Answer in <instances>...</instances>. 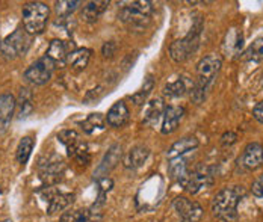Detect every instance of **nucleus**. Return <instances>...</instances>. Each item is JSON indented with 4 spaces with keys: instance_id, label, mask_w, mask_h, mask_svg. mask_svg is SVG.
Instances as JSON below:
<instances>
[{
    "instance_id": "nucleus-6",
    "label": "nucleus",
    "mask_w": 263,
    "mask_h": 222,
    "mask_svg": "<svg viewBox=\"0 0 263 222\" xmlns=\"http://www.w3.org/2000/svg\"><path fill=\"white\" fill-rule=\"evenodd\" d=\"M200 32L201 26L191 29V32L184 36L183 39H177L170 46V56L176 62H183L192 55L200 44Z\"/></svg>"
},
{
    "instance_id": "nucleus-1",
    "label": "nucleus",
    "mask_w": 263,
    "mask_h": 222,
    "mask_svg": "<svg viewBox=\"0 0 263 222\" xmlns=\"http://www.w3.org/2000/svg\"><path fill=\"white\" fill-rule=\"evenodd\" d=\"M222 67V59L216 55L204 56L197 64V80L191 89V98L198 105L206 98V92L209 91L219 70Z\"/></svg>"
},
{
    "instance_id": "nucleus-36",
    "label": "nucleus",
    "mask_w": 263,
    "mask_h": 222,
    "mask_svg": "<svg viewBox=\"0 0 263 222\" xmlns=\"http://www.w3.org/2000/svg\"><path fill=\"white\" fill-rule=\"evenodd\" d=\"M253 115H254V118L259 121V123H262L263 124V100L260 103H257L256 106H254V109H253Z\"/></svg>"
},
{
    "instance_id": "nucleus-18",
    "label": "nucleus",
    "mask_w": 263,
    "mask_h": 222,
    "mask_svg": "<svg viewBox=\"0 0 263 222\" xmlns=\"http://www.w3.org/2000/svg\"><path fill=\"white\" fill-rule=\"evenodd\" d=\"M68 55H70V46L62 39H52L49 44V49L46 52V56L49 59H52L54 65H58V64L64 65L67 62Z\"/></svg>"
},
{
    "instance_id": "nucleus-10",
    "label": "nucleus",
    "mask_w": 263,
    "mask_h": 222,
    "mask_svg": "<svg viewBox=\"0 0 263 222\" xmlns=\"http://www.w3.org/2000/svg\"><path fill=\"white\" fill-rule=\"evenodd\" d=\"M173 207L182 222H198L203 218V207L186 196H177L173 201Z\"/></svg>"
},
{
    "instance_id": "nucleus-21",
    "label": "nucleus",
    "mask_w": 263,
    "mask_h": 222,
    "mask_svg": "<svg viewBox=\"0 0 263 222\" xmlns=\"http://www.w3.org/2000/svg\"><path fill=\"white\" fill-rule=\"evenodd\" d=\"M109 6V2H88L82 9V18L86 23H94L105 12Z\"/></svg>"
},
{
    "instance_id": "nucleus-32",
    "label": "nucleus",
    "mask_w": 263,
    "mask_h": 222,
    "mask_svg": "<svg viewBox=\"0 0 263 222\" xmlns=\"http://www.w3.org/2000/svg\"><path fill=\"white\" fill-rule=\"evenodd\" d=\"M58 139L65 145L67 151H70L71 148H74L78 144H80V136L78 135V132L74 130H62L59 135H58Z\"/></svg>"
},
{
    "instance_id": "nucleus-29",
    "label": "nucleus",
    "mask_w": 263,
    "mask_h": 222,
    "mask_svg": "<svg viewBox=\"0 0 263 222\" xmlns=\"http://www.w3.org/2000/svg\"><path fill=\"white\" fill-rule=\"evenodd\" d=\"M80 2H56L54 5V11L59 20H67L70 18V15L78 9Z\"/></svg>"
},
{
    "instance_id": "nucleus-25",
    "label": "nucleus",
    "mask_w": 263,
    "mask_h": 222,
    "mask_svg": "<svg viewBox=\"0 0 263 222\" xmlns=\"http://www.w3.org/2000/svg\"><path fill=\"white\" fill-rule=\"evenodd\" d=\"M165 105H163V100L162 98H155L152 100L148 105H147V109H145V116H144V123L145 124H155L158 123V119L160 118V115H163L165 112Z\"/></svg>"
},
{
    "instance_id": "nucleus-2",
    "label": "nucleus",
    "mask_w": 263,
    "mask_h": 222,
    "mask_svg": "<svg viewBox=\"0 0 263 222\" xmlns=\"http://www.w3.org/2000/svg\"><path fill=\"white\" fill-rule=\"evenodd\" d=\"M245 196L242 186H230L221 189L212 199V212L222 222H235L237 219V206Z\"/></svg>"
},
{
    "instance_id": "nucleus-24",
    "label": "nucleus",
    "mask_w": 263,
    "mask_h": 222,
    "mask_svg": "<svg viewBox=\"0 0 263 222\" xmlns=\"http://www.w3.org/2000/svg\"><path fill=\"white\" fill-rule=\"evenodd\" d=\"M106 124H107L106 123V118L102 113H91V115H88L86 119H83L80 123L83 132L85 133H89V135L96 133L97 130H105Z\"/></svg>"
},
{
    "instance_id": "nucleus-22",
    "label": "nucleus",
    "mask_w": 263,
    "mask_h": 222,
    "mask_svg": "<svg viewBox=\"0 0 263 222\" xmlns=\"http://www.w3.org/2000/svg\"><path fill=\"white\" fill-rule=\"evenodd\" d=\"M97 213L92 209H83V210H71L65 212L61 216V222H97Z\"/></svg>"
},
{
    "instance_id": "nucleus-8",
    "label": "nucleus",
    "mask_w": 263,
    "mask_h": 222,
    "mask_svg": "<svg viewBox=\"0 0 263 222\" xmlns=\"http://www.w3.org/2000/svg\"><path fill=\"white\" fill-rule=\"evenodd\" d=\"M180 185L189 194H198L201 189H206L213 185V174L212 169L208 167H198L194 171H189L186 174Z\"/></svg>"
},
{
    "instance_id": "nucleus-38",
    "label": "nucleus",
    "mask_w": 263,
    "mask_h": 222,
    "mask_svg": "<svg viewBox=\"0 0 263 222\" xmlns=\"http://www.w3.org/2000/svg\"><path fill=\"white\" fill-rule=\"evenodd\" d=\"M254 181H256V183H257L259 186H262V188H263V175H260V177H259L257 180H254Z\"/></svg>"
},
{
    "instance_id": "nucleus-28",
    "label": "nucleus",
    "mask_w": 263,
    "mask_h": 222,
    "mask_svg": "<svg viewBox=\"0 0 263 222\" xmlns=\"http://www.w3.org/2000/svg\"><path fill=\"white\" fill-rule=\"evenodd\" d=\"M33 145H35V140L30 136H25V138L20 140L18 147H17V160L20 165H25L27 164L30 154H32V150H33Z\"/></svg>"
},
{
    "instance_id": "nucleus-16",
    "label": "nucleus",
    "mask_w": 263,
    "mask_h": 222,
    "mask_svg": "<svg viewBox=\"0 0 263 222\" xmlns=\"http://www.w3.org/2000/svg\"><path fill=\"white\" fill-rule=\"evenodd\" d=\"M130 118V113H129V108L124 102H117L110 106V109L107 111L106 115V123L110 126V127H123Z\"/></svg>"
},
{
    "instance_id": "nucleus-35",
    "label": "nucleus",
    "mask_w": 263,
    "mask_h": 222,
    "mask_svg": "<svg viewBox=\"0 0 263 222\" xmlns=\"http://www.w3.org/2000/svg\"><path fill=\"white\" fill-rule=\"evenodd\" d=\"M115 49H117V46H115V43L114 41H107L103 44V47H102V53L106 57H112L114 53H115Z\"/></svg>"
},
{
    "instance_id": "nucleus-30",
    "label": "nucleus",
    "mask_w": 263,
    "mask_h": 222,
    "mask_svg": "<svg viewBox=\"0 0 263 222\" xmlns=\"http://www.w3.org/2000/svg\"><path fill=\"white\" fill-rule=\"evenodd\" d=\"M153 88H155V79L152 76H147L145 80H144V86L141 88V91H138L136 94L132 95V100L135 102V105H144L147 97L153 91Z\"/></svg>"
},
{
    "instance_id": "nucleus-4",
    "label": "nucleus",
    "mask_w": 263,
    "mask_h": 222,
    "mask_svg": "<svg viewBox=\"0 0 263 222\" xmlns=\"http://www.w3.org/2000/svg\"><path fill=\"white\" fill-rule=\"evenodd\" d=\"M23 26L29 35H40L44 32L50 17V8L43 2H29L22 9Z\"/></svg>"
},
{
    "instance_id": "nucleus-27",
    "label": "nucleus",
    "mask_w": 263,
    "mask_h": 222,
    "mask_svg": "<svg viewBox=\"0 0 263 222\" xmlns=\"http://www.w3.org/2000/svg\"><path fill=\"white\" fill-rule=\"evenodd\" d=\"M242 35L237 33L236 29H232L224 41V50L226 53H232V55H237L242 50Z\"/></svg>"
},
{
    "instance_id": "nucleus-14",
    "label": "nucleus",
    "mask_w": 263,
    "mask_h": 222,
    "mask_svg": "<svg viewBox=\"0 0 263 222\" xmlns=\"http://www.w3.org/2000/svg\"><path fill=\"white\" fill-rule=\"evenodd\" d=\"M184 108L182 106H166L162 118V129L160 132L163 135H171L173 132L177 130L182 118L184 116Z\"/></svg>"
},
{
    "instance_id": "nucleus-26",
    "label": "nucleus",
    "mask_w": 263,
    "mask_h": 222,
    "mask_svg": "<svg viewBox=\"0 0 263 222\" xmlns=\"http://www.w3.org/2000/svg\"><path fill=\"white\" fill-rule=\"evenodd\" d=\"M168 172H170V175H171L173 180H176V181L180 183L184 177H186V174L189 172V169H187V162H186L184 156L183 157L171 159V160H170V165H168Z\"/></svg>"
},
{
    "instance_id": "nucleus-31",
    "label": "nucleus",
    "mask_w": 263,
    "mask_h": 222,
    "mask_svg": "<svg viewBox=\"0 0 263 222\" xmlns=\"http://www.w3.org/2000/svg\"><path fill=\"white\" fill-rule=\"evenodd\" d=\"M17 106L20 108L18 109V113H20V118L23 116H27L30 112H32V92L27 89V88H23L20 91V100L17 102Z\"/></svg>"
},
{
    "instance_id": "nucleus-33",
    "label": "nucleus",
    "mask_w": 263,
    "mask_h": 222,
    "mask_svg": "<svg viewBox=\"0 0 263 222\" xmlns=\"http://www.w3.org/2000/svg\"><path fill=\"white\" fill-rule=\"evenodd\" d=\"M245 57L250 60H262L263 59V33L250 46V49L247 50Z\"/></svg>"
},
{
    "instance_id": "nucleus-12",
    "label": "nucleus",
    "mask_w": 263,
    "mask_h": 222,
    "mask_svg": "<svg viewBox=\"0 0 263 222\" xmlns=\"http://www.w3.org/2000/svg\"><path fill=\"white\" fill-rule=\"evenodd\" d=\"M239 167L247 171H254L263 165V147L259 142H251L243 148V153L240 154L237 160Z\"/></svg>"
},
{
    "instance_id": "nucleus-37",
    "label": "nucleus",
    "mask_w": 263,
    "mask_h": 222,
    "mask_svg": "<svg viewBox=\"0 0 263 222\" xmlns=\"http://www.w3.org/2000/svg\"><path fill=\"white\" fill-rule=\"evenodd\" d=\"M236 133H233V132H229V133H224L222 135V144L224 145H232V144H235L236 142Z\"/></svg>"
},
{
    "instance_id": "nucleus-39",
    "label": "nucleus",
    "mask_w": 263,
    "mask_h": 222,
    "mask_svg": "<svg viewBox=\"0 0 263 222\" xmlns=\"http://www.w3.org/2000/svg\"><path fill=\"white\" fill-rule=\"evenodd\" d=\"M2 198H3V191H2V186H0V204H2Z\"/></svg>"
},
{
    "instance_id": "nucleus-9",
    "label": "nucleus",
    "mask_w": 263,
    "mask_h": 222,
    "mask_svg": "<svg viewBox=\"0 0 263 222\" xmlns=\"http://www.w3.org/2000/svg\"><path fill=\"white\" fill-rule=\"evenodd\" d=\"M54 67L56 65H54L52 59H49L47 56L44 55L43 57H40L36 62H33L25 71V79L29 84L43 86V85H46L50 80Z\"/></svg>"
},
{
    "instance_id": "nucleus-11",
    "label": "nucleus",
    "mask_w": 263,
    "mask_h": 222,
    "mask_svg": "<svg viewBox=\"0 0 263 222\" xmlns=\"http://www.w3.org/2000/svg\"><path fill=\"white\" fill-rule=\"evenodd\" d=\"M38 168H40V178L47 186H52L56 181H59V178L62 177V174L65 171L64 162L56 156H49L46 159V162L41 160Z\"/></svg>"
},
{
    "instance_id": "nucleus-13",
    "label": "nucleus",
    "mask_w": 263,
    "mask_h": 222,
    "mask_svg": "<svg viewBox=\"0 0 263 222\" xmlns=\"http://www.w3.org/2000/svg\"><path fill=\"white\" fill-rule=\"evenodd\" d=\"M121 156H123V148H121V145H120V144L112 145V147L107 150L105 157L102 159L100 165L96 169L94 175H96L99 180L103 178V177H107V174H109L114 168L117 167V164L120 162Z\"/></svg>"
},
{
    "instance_id": "nucleus-19",
    "label": "nucleus",
    "mask_w": 263,
    "mask_h": 222,
    "mask_svg": "<svg viewBox=\"0 0 263 222\" xmlns=\"http://www.w3.org/2000/svg\"><path fill=\"white\" fill-rule=\"evenodd\" d=\"M148 154H150V150L145 145L133 147L124 157V167L127 169H138V168L142 167L145 164Z\"/></svg>"
},
{
    "instance_id": "nucleus-40",
    "label": "nucleus",
    "mask_w": 263,
    "mask_h": 222,
    "mask_svg": "<svg viewBox=\"0 0 263 222\" xmlns=\"http://www.w3.org/2000/svg\"><path fill=\"white\" fill-rule=\"evenodd\" d=\"M2 222H11L9 219H5V221H2Z\"/></svg>"
},
{
    "instance_id": "nucleus-15",
    "label": "nucleus",
    "mask_w": 263,
    "mask_h": 222,
    "mask_svg": "<svg viewBox=\"0 0 263 222\" xmlns=\"http://www.w3.org/2000/svg\"><path fill=\"white\" fill-rule=\"evenodd\" d=\"M17 108V100L12 94H2L0 95V132H5L12 119V115Z\"/></svg>"
},
{
    "instance_id": "nucleus-7",
    "label": "nucleus",
    "mask_w": 263,
    "mask_h": 222,
    "mask_svg": "<svg viewBox=\"0 0 263 222\" xmlns=\"http://www.w3.org/2000/svg\"><path fill=\"white\" fill-rule=\"evenodd\" d=\"M38 196L46 203V212L49 215H53L56 212H62L65 210L73 201H74V194H68V192H59L56 188L53 186H46L43 188Z\"/></svg>"
},
{
    "instance_id": "nucleus-34",
    "label": "nucleus",
    "mask_w": 263,
    "mask_h": 222,
    "mask_svg": "<svg viewBox=\"0 0 263 222\" xmlns=\"http://www.w3.org/2000/svg\"><path fill=\"white\" fill-rule=\"evenodd\" d=\"M112 186H114V181H112L110 178H107V177L100 178V180H99V194L106 195L110 189H112Z\"/></svg>"
},
{
    "instance_id": "nucleus-3",
    "label": "nucleus",
    "mask_w": 263,
    "mask_h": 222,
    "mask_svg": "<svg viewBox=\"0 0 263 222\" xmlns=\"http://www.w3.org/2000/svg\"><path fill=\"white\" fill-rule=\"evenodd\" d=\"M153 14V5L147 0H138L126 3L118 12V18L130 29H144Z\"/></svg>"
},
{
    "instance_id": "nucleus-23",
    "label": "nucleus",
    "mask_w": 263,
    "mask_h": 222,
    "mask_svg": "<svg viewBox=\"0 0 263 222\" xmlns=\"http://www.w3.org/2000/svg\"><path fill=\"white\" fill-rule=\"evenodd\" d=\"M91 49H74L73 52H70V55L67 57V64H70L71 67H74L76 70H83L88 67L89 59H91Z\"/></svg>"
},
{
    "instance_id": "nucleus-17",
    "label": "nucleus",
    "mask_w": 263,
    "mask_h": 222,
    "mask_svg": "<svg viewBox=\"0 0 263 222\" xmlns=\"http://www.w3.org/2000/svg\"><path fill=\"white\" fill-rule=\"evenodd\" d=\"M198 145H200V142H198V139L195 138V136H186V138H182L180 140H177V142H174V144L171 145V148H170L168 153H166V157H168V160L176 159V157H183L187 153L197 150Z\"/></svg>"
},
{
    "instance_id": "nucleus-20",
    "label": "nucleus",
    "mask_w": 263,
    "mask_h": 222,
    "mask_svg": "<svg viewBox=\"0 0 263 222\" xmlns=\"http://www.w3.org/2000/svg\"><path fill=\"white\" fill-rule=\"evenodd\" d=\"M192 86H194V82L189 80L187 77H179L177 80H174V82L166 85L163 88V92L170 98H177V97L184 95L186 92H191Z\"/></svg>"
},
{
    "instance_id": "nucleus-5",
    "label": "nucleus",
    "mask_w": 263,
    "mask_h": 222,
    "mask_svg": "<svg viewBox=\"0 0 263 222\" xmlns=\"http://www.w3.org/2000/svg\"><path fill=\"white\" fill-rule=\"evenodd\" d=\"M30 47V35L25 29H15L0 43V53L6 59H15L26 53Z\"/></svg>"
}]
</instances>
